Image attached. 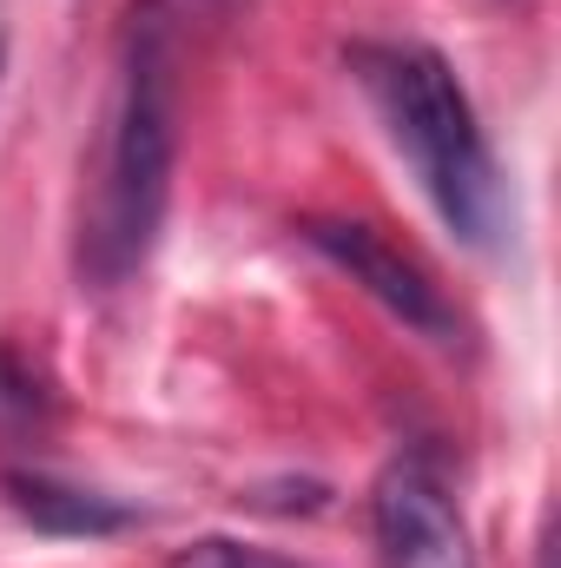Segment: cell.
<instances>
[{
	"mask_svg": "<svg viewBox=\"0 0 561 568\" xmlns=\"http://www.w3.org/2000/svg\"><path fill=\"white\" fill-rule=\"evenodd\" d=\"M178 165V33L165 0H140L120 33L100 165L80 212V278L100 291L126 284L152 258Z\"/></svg>",
	"mask_w": 561,
	"mask_h": 568,
	"instance_id": "1",
	"label": "cell"
},
{
	"mask_svg": "<svg viewBox=\"0 0 561 568\" xmlns=\"http://www.w3.org/2000/svg\"><path fill=\"white\" fill-rule=\"evenodd\" d=\"M350 73L377 106L390 145L410 159L442 225L469 245H496L509 219V185L449 60L422 40H364L350 47Z\"/></svg>",
	"mask_w": 561,
	"mask_h": 568,
	"instance_id": "2",
	"label": "cell"
},
{
	"mask_svg": "<svg viewBox=\"0 0 561 568\" xmlns=\"http://www.w3.org/2000/svg\"><path fill=\"white\" fill-rule=\"evenodd\" d=\"M377 568H476L469 523L436 456H397L370 489Z\"/></svg>",
	"mask_w": 561,
	"mask_h": 568,
	"instance_id": "3",
	"label": "cell"
},
{
	"mask_svg": "<svg viewBox=\"0 0 561 568\" xmlns=\"http://www.w3.org/2000/svg\"><path fill=\"white\" fill-rule=\"evenodd\" d=\"M304 239H310L330 265H344L350 278L364 284L390 317H404L410 331L436 337V344L456 337V304L442 297V284L429 278L410 252H397L377 225H364V219H310Z\"/></svg>",
	"mask_w": 561,
	"mask_h": 568,
	"instance_id": "4",
	"label": "cell"
},
{
	"mask_svg": "<svg viewBox=\"0 0 561 568\" xmlns=\"http://www.w3.org/2000/svg\"><path fill=\"white\" fill-rule=\"evenodd\" d=\"M7 503L33 529H53V536H113V529H126L120 503H106L93 489H73V483H53V476H7Z\"/></svg>",
	"mask_w": 561,
	"mask_h": 568,
	"instance_id": "5",
	"label": "cell"
},
{
	"mask_svg": "<svg viewBox=\"0 0 561 568\" xmlns=\"http://www.w3.org/2000/svg\"><path fill=\"white\" fill-rule=\"evenodd\" d=\"M165 568H304V562L272 556V549H258V542L205 536V542H185V549H172V556H165Z\"/></svg>",
	"mask_w": 561,
	"mask_h": 568,
	"instance_id": "6",
	"label": "cell"
},
{
	"mask_svg": "<svg viewBox=\"0 0 561 568\" xmlns=\"http://www.w3.org/2000/svg\"><path fill=\"white\" fill-rule=\"evenodd\" d=\"M40 404H47V397H40V384H33V377L0 351V429H27L33 417H40Z\"/></svg>",
	"mask_w": 561,
	"mask_h": 568,
	"instance_id": "7",
	"label": "cell"
},
{
	"mask_svg": "<svg viewBox=\"0 0 561 568\" xmlns=\"http://www.w3.org/2000/svg\"><path fill=\"white\" fill-rule=\"evenodd\" d=\"M205 7H212V13H232V7H238V0H205Z\"/></svg>",
	"mask_w": 561,
	"mask_h": 568,
	"instance_id": "8",
	"label": "cell"
}]
</instances>
